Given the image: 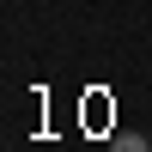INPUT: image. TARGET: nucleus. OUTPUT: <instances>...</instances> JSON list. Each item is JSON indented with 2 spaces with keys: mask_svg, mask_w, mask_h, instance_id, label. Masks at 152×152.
<instances>
[{
  "mask_svg": "<svg viewBox=\"0 0 152 152\" xmlns=\"http://www.w3.org/2000/svg\"><path fill=\"white\" fill-rule=\"evenodd\" d=\"M110 152H152V140H140V134H116Z\"/></svg>",
  "mask_w": 152,
  "mask_h": 152,
  "instance_id": "obj_1",
  "label": "nucleus"
}]
</instances>
